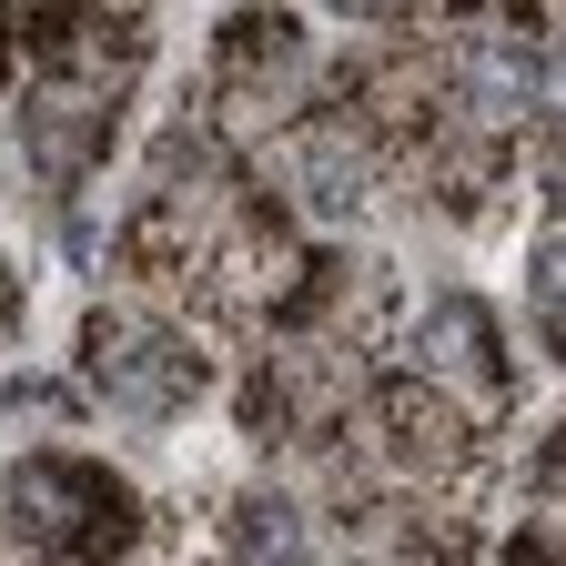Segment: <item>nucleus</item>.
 I'll return each instance as SVG.
<instances>
[{
  "instance_id": "obj_1",
  "label": "nucleus",
  "mask_w": 566,
  "mask_h": 566,
  "mask_svg": "<svg viewBox=\"0 0 566 566\" xmlns=\"http://www.w3.org/2000/svg\"><path fill=\"white\" fill-rule=\"evenodd\" d=\"M102 385H112L122 415H172V405H192L202 365L182 344H163V334H132V365H102Z\"/></svg>"
}]
</instances>
